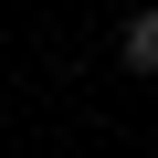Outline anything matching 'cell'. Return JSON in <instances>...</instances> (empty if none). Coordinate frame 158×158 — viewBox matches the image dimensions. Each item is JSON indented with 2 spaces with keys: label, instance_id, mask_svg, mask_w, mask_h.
<instances>
[{
  "label": "cell",
  "instance_id": "obj_1",
  "mask_svg": "<svg viewBox=\"0 0 158 158\" xmlns=\"http://www.w3.org/2000/svg\"><path fill=\"white\" fill-rule=\"evenodd\" d=\"M116 53H127V74H158V11H127Z\"/></svg>",
  "mask_w": 158,
  "mask_h": 158
}]
</instances>
